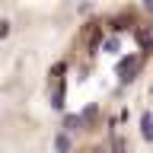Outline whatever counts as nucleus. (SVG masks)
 <instances>
[{
    "mask_svg": "<svg viewBox=\"0 0 153 153\" xmlns=\"http://www.w3.org/2000/svg\"><path fill=\"white\" fill-rule=\"evenodd\" d=\"M54 150L57 153H67V150H70V137H67V131H61L54 137Z\"/></svg>",
    "mask_w": 153,
    "mask_h": 153,
    "instance_id": "1",
    "label": "nucleus"
},
{
    "mask_svg": "<svg viewBox=\"0 0 153 153\" xmlns=\"http://www.w3.org/2000/svg\"><path fill=\"white\" fill-rule=\"evenodd\" d=\"M76 128H83V115H67L64 118V131H76Z\"/></svg>",
    "mask_w": 153,
    "mask_h": 153,
    "instance_id": "2",
    "label": "nucleus"
},
{
    "mask_svg": "<svg viewBox=\"0 0 153 153\" xmlns=\"http://www.w3.org/2000/svg\"><path fill=\"white\" fill-rule=\"evenodd\" d=\"M140 124H143V137H147V140H153V115H150V112H143Z\"/></svg>",
    "mask_w": 153,
    "mask_h": 153,
    "instance_id": "3",
    "label": "nucleus"
},
{
    "mask_svg": "<svg viewBox=\"0 0 153 153\" xmlns=\"http://www.w3.org/2000/svg\"><path fill=\"white\" fill-rule=\"evenodd\" d=\"M10 35V26H7V22H0V38H7Z\"/></svg>",
    "mask_w": 153,
    "mask_h": 153,
    "instance_id": "4",
    "label": "nucleus"
},
{
    "mask_svg": "<svg viewBox=\"0 0 153 153\" xmlns=\"http://www.w3.org/2000/svg\"><path fill=\"white\" fill-rule=\"evenodd\" d=\"M147 10H153V0H147Z\"/></svg>",
    "mask_w": 153,
    "mask_h": 153,
    "instance_id": "5",
    "label": "nucleus"
}]
</instances>
